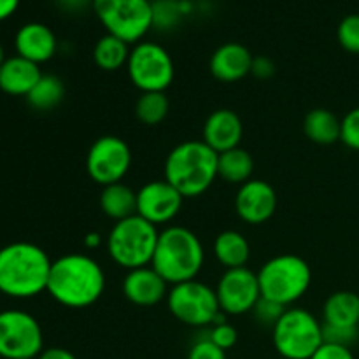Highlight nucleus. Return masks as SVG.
<instances>
[{
	"mask_svg": "<svg viewBox=\"0 0 359 359\" xmlns=\"http://www.w3.org/2000/svg\"><path fill=\"white\" fill-rule=\"evenodd\" d=\"M105 291V272L100 263L83 252L56 258L51 265L46 293L67 309H86Z\"/></svg>",
	"mask_w": 359,
	"mask_h": 359,
	"instance_id": "nucleus-1",
	"label": "nucleus"
},
{
	"mask_svg": "<svg viewBox=\"0 0 359 359\" xmlns=\"http://www.w3.org/2000/svg\"><path fill=\"white\" fill-rule=\"evenodd\" d=\"M51 258L32 242H13L0 248V293L14 300L35 298L48 290Z\"/></svg>",
	"mask_w": 359,
	"mask_h": 359,
	"instance_id": "nucleus-2",
	"label": "nucleus"
},
{
	"mask_svg": "<svg viewBox=\"0 0 359 359\" xmlns=\"http://www.w3.org/2000/svg\"><path fill=\"white\" fill-rule=\"evenodd\" d=\"M203 263L205 249L195 231L177 224L160 231L151 266L168 286L196 279Z\"/></svg>",
	"mask_w": 359,
	"mask_h": 359,
	"instance_id": "nucleus-3",
	"label": "nucleus"
},
{
	"mask_svg": "<svg viewBox=\"0 0 359 359\" xmlns=\"http://www.w3.org/2000/svg\"><path fill=\"white\" fill-rule=\"evenodd\" d=\"M163 172L165 181L184 198H195L217 179V153L203 140H186L168 153Z\"/></svg>",
	"mask_w": 359,
	"mask_h": 359,
	"instance_id": "nucleus-4",
	"label": "nucleus"
},
{
	"mask_svg": "<svg viewBox=\"0 0 359 359\" xmlns=\"http://www.w3.org/2000/svg\"><path fill=\"white\" fill-rule=\"evenodd\" d=\"M158 237H160L158 226L135 214L114 223L105 237V248L109 258L128 272L151 265L156 251Z\"/></svg>",
	"mask_w": 359,
	"mask_h": 359,
	"instance_id": "nucleus-5",
	"label": "nucleus"
},
{
	"mask_svg": "<svg viewBox=\"0 0 359 359\" xmlns=\"http://www.w3.org/2000/svg\"><path fill=\"white\" fill-rule=\"evenodd\" d=\"M258 280L263 298L290 307L309 291L312 284V270L300 256L279 255L263 263Z\"/></svg>",
	"mask_w": 359,
	"mask_h": 359,
	"instance_id": "nucleus-6",
	"label": "nucleus"
},
{
	"mask_svg": "<svg viewBox=\"0 0 359 359\" xmlns=\"http://www.w3.org/2000/svg\"><path fill=\"white\" fill-rule=\"evenodd\" d=\"M272 342L284 359H311L325 344L323 323L307 309H286L272 328Z\"/></svg>",
	"mask_w": 359,
	"mask_h": 359,
	"instance_id": "nucleus-7",
	"label": "nucleus"
},
{
	"mask_svg": "<svg viewBox=\"0 0 359 359\" xmlns=\"http://www.w3.org/2000/svg\"><path fill=\"white\" fill-rule=\"evenodd\" d=\"M167 307L179 323L191 328H207L226 321L216 290L200 280H186L168 290Z\"/></svg>",
	"mask_w": 359,
	"mask_h": 359,
	"instance_id": "nucleus-8",
	"label": "nucleus"
},
{
	"mask_svg": "<svg viewBox=\"0 0 359 359\" xmlns=\"http://www.w3.org/2000/svg\"><path fill=\"white\" fill-rule=\"evenodd\" d=\"M91 9L105 32L133 46L153 28L151 0H93Z\"/></svg>",
	"mask_w": 359,
	"mask_h": 359,
	"instance_id": "nucleus-9",
	"label": "nucleus"
},
{
	"mask_svg": "<svg viewBox=\"0 0 359 359\" xmlns=\"http://www.w3.org/2000/svg\"><path fill=\"white\" fill-rule=\"evenodd\" d=\"M126 72L130 83L140 90V93L167 91L174 83L175 65L163 46L153 41H140L133 44L130 51Z\"/></svg>",
	"mask_w": 359,
	"mask_h": 359,
	"instance_id": "nucleus-10",
	"label": "nucleus"
},
{
	"mask_svg": "<svg viewBox=\"0 0 359 359\" xmlns=\"http://www.w3.org/2000/svg\"><path fill=\"white\" fill-rule=\"evenodd\" d=\"M44 351L41 323L27 311L0 312V356L4 359H35Z\"/></svg>",
	"mask_w": 359,
	"mask_h": 359,
	"instance_id": "nucleus-11",
	"label": "nucleus"
},
{
	"mask_svg": "<svg viewBox=\"0 0 359 359\" xmlns=\"http://www.w3.org/2000/svg\"><path fill=\"white\" fill-rule=\"evenodd\" d=\"M132 167V149L118 135L98 137L86 154V172L102 188L123 182Z\"/></svg>",
	"mask_w": 359,
	"mask_h": 359,
	"instance_id": "nucleus-12",
	"label": "nucleus"
},
{
	"mask_svg": "<svg viewBox=\"0 0 359 359\" xmlns=\"http://www.w3.org/2000/svg\"><path fill=\"white\" fill-rule=\"evenodd\" d=\"M221 312L226 316H242L252 312L262 298L258 273L248 266L226 270L216 286Z\"/></svg>",
	"mask_w": 359,
	"mask_h": 359,
	"instance_id": "nucleus-13",
	"label": "nucleus"
},
{
	"mask_svg": "<svg viewBox=\"0 0 359 359\" xmlns=\"http://www.w3.org/2000/svg\"><path fill=\"white\" fill-rule=\"evenodd\" d=\"M184 196L165 179L149 181L137 191V216L161 226L179 216Z\"/></svg>",
	"mask_w": 359,
	"mask_h": 359,
	"instance_id": "nucleus-14",
	"label": "nucleus"
},
{
	"mask_svg": "<svg viewBox=\"0 0 359 359\" xmlns=\"http://www.w3.org/2000/svg\"><path fill=\"white\" fill-rule=\"evenodd\" d=\"M277 210V193L270 182L251 179L238 186L235 195V212L244 223L258 226L266 223Z\"/></svg>",
	"mask_w": 359,
	"mask_h": 359,
	"instance_id": "nucleus-15",
	"label": "nucleus"
},
{
	"mask_svg": "<svg viewBox=\"0 0 359 359\" xmlns=\"http://www.w3.org/2000/svg\"><path fill=\"white\" fill-rule=\"evenodd\" d=\"M123 294L137 307H154L168 294V284L153 266L128 270L123 279Z\"/></svg>",
	"mask_w": 359,
	"mask_h": 359,
	"instance_id": "nucleus-16",
	"label": "nucleus"
},
{
	"mask_svg": "<svg viewBox=\"0 0 359 359\" xmlns=\"http://www.w3.org/2000/svg\"><path fill=\"white\" fill-rule=\"evenodd\" d=\"M244 137L241 116L231 109H216L207 116L202 128V140L217 154L238 147Z\"/></svg>",
	"mask_w": 359,
	"mask_h": 359,
	"instance_id": "nucleus-17",
	"label": "nucleus"
},
{
	"mask_svg": "<svg viewBox=\"0 0 359 359\" xmlns=\"http://www.w3.org/2000/svg\"><path fill=\"white\" fill-rule=\"evenodd\" d=\"M14 49L21 58L42 65L55 58L58 51V39L48 25L30 21L20 27L14 35Z\"/></svg>",
	"mask_w": 359,
	"mask_h": 359,
	"instance_id": "nucleus-18",
	"label": "nucleus"
},
{
	"mask_svg": "<svg viewBox=\"0 0 359 359\" xmlns=\"http://www.w3.org/2000/svg\"><path fill=\"white\" fill-rule=\"evenodd\" d=\"M252 60L249 48L241 42H224L212 53L209 62L210 74L221 83H237L251 74Z\"/></svg>",
	"mask_w": 359,
	"mask_h": 359,
	"instance_id": "nucleus-19",
	"label": "nucleus"
},
{
	"mask_svg": "<svg viewBox=\"0 0 359 359\" xmlns=\"http://www.w3.org/2000/svg\"><path fill=\"white\" fill-rule=\"evenodd\" d=\"M42 77L41 65L14 55L0 65V90L11 97H27Z\"/></svg>",
	"mask_w": 359,
	"mask_h": 359,
	"instance_id": "nucleus-20",
	"label": "nucleus"
},
{
	"mask_svg": "<svg viewBox=\"0 0 359 359\" xmlns=\"http://www.w3.org/2000/svg\"><path fill=\"white\" fill-rule=\"evenodd\" d=\"M217 263L226 270L248 266L251 258V245L248 238L237 230H224L216 237L212 245Z\"/></svg>",
	"mask_w": 359,
	"mask_h": 359,
	"instance_id": "nucleus-21",
	"label": "nucleus"
},
{
	"mask_svg": "<svg viewBox=\"0 0 359 359\" xmlns=\"http://www.w3.org/2000/svg\"><path fill=\"white\" fill-rule=\"evenodd\" d=\"M323 325L359 328V294L353 291L330 294L323 307Z\"/></svg>",
	"mask_w": 359,
	"mask_h": 359,
	"instance_id": "nucleus-22",
	"label": "nucleus"
},
{
	"mask_svg": "<svg viewBox=\"0 0 359 359\" xmlns=\"http://www.w3.org/2000/svg\"><path fill=\"white\" fill-rule=\"evenodd\" d=\"M100 209L109 219L123 221L137 214V191L125 182H116L102 188Z\"/></svg>",
	"mask_w": 359,
	"mask_h": 359,
	"instance_id": "nucleus-23",
	"label": "nucleus"
},
{
	"mask_svg": "<svg viewBox=\"0 0 359 359\" xmlns=\"http://www.w3.org/2000/svg\"><path fill=\"white\" fill-rule=\"evenodd\" d=\"M304 132L314 144L332 146L340 140L342 119H339V116L328 109H312L304 119Z\"/></svg>",
	"mask_w": 359,
	"mask_h": 359,
	"instance_id": "nucleus-24",
	"label": "nucleus"
},
{
	"mask_svg": "<svg viewBox=\"0 0 359 359\" xmlns=\"http://www.w3.org/2000/svg\"><path fill=\"white\" fill-rule=\"evenodd\" d=\"M252 172H255V160L244 147L238 146L217 154V177L228 184L242 186L244 182L251 181Z\"/></svg>",
	"mask_w": 359,
	"mask_h": 359,
	"instance_id": "nucleus-25",
	"label": "nucleus"
},
{
	"mask_svg": "<svg viewBox=\"0 0 359 359\" xmlns=\"http://www.w3.org/2000/svg\"><path fill=\"white\" fill-rule=\"evenodd\" d=\"M130 44L111 34L102 35L93 48V62L104 72H116L126 67L130 58Z\"/></svg>",
	"mask_w": 359,
	"mask_h": 359,
	"instance_id": "nucleus-26",
	"label": "nucleus"
},
{
	"mask_svg": "<svg viewBox=\"0 0 359 359\" xmlns=\"http://www.w3.org/2000/svg\"><path fill=\"white\" fill-rule=\"evenodd\" d=\"M63 97H65L63 81L53 74H42L34 90L27 95V100L30 107L37 109V111H53L62 104Z\"/></svg>",
	"mask_w": 359,
	"mask_h": 359,
	"instance_id": "nucleus-27",
	"label": "nucleus"
},
{
	"mask_svg": "<svg viewBox=\"0 0 359 359\" xmlns=\"http://www.w3.org/2000/svg\"><path fill=\"white\" fill-rule=\"evenodd\" d=\"M170 111V100L165 91H147L140 93L135 102V116L142 125L158 126L167 119Z\"/></svg>",
	"mask_w": 359,
	"mask_h": 359,
	"instance_id": "nucleus-28",
	"label": "nucleus"
},
{
	"mask_svg": "<svg viewBox=\"0 0 359 359\" xmlns=\"http://www.w3.org/2000/svg\"><path fill=\"white\" fill-rule=\"evenodd\" d=\"M189 13V4L184 0L153 2V28L161 32L172 30Z\"/></svg>",
	"mask_w": 359,
	"mask_h": 359,
	"instance_id": "nucleus-29",
	"label": "nucleus"
},
{
	"mask_svg": "<svg viewBox=\"0 0 359 359\" xmlns=\"http://www.w3.org/2000/svg\"><path fill=\"white\" fill-rule=\"evenodd\" d=\"M339 44L351 55H359V14H347L337 28Z\"/></svg>",
	"mask_w": 359,
	"mask_h": 359,
	"instance_id": "nucleus-30",
	"label": "nucleus"
},
{
	"mask_svg": "<svg viewBox=\"0 0 359 359\" xmlns=\"http://www.w3.org/2000/svg\"><path fill=\"white\" fill-rule=\"evenodd\" d=\"M284 312H286V307H283V305L277 304V302H272L269 300V298L263 297L259 298L256 307L252 309V314H255L256 321L263 326H270V328L276 326V323L279 321L280 316H283Z\"/></svg>",
	"mask_w": 359,
	"mask_h": 359,
	"instance_id": "nucleus-31",
	"label": "nucleus"
},
{
	"mask_svg": "<svg viewBox=\"0 0 359 359\" xmlns=\"http://www.w3.org/2000/svg\"><path fill=\"white\" fill-rule=\"evenodd\" d=\"M323 339L328 344L342 347H353L359 340V328H346V326L323 325Z\"/></svg>",
	"mask_w": 359,
	"mask_h": 359,
	"instance_id": "nucleus-32",
	"label": "nucleus"
},
{
	"mask_svg": "<svg viewBox=\"0 0 359 359\" xmlns=\"http://www.w3.org/2000/svg\"><path fill=\"white\" fill-rule=\"evenodd\" d=\"M209 337L214 344H216L219 349L223 351H230L231 347L237 344L238 340V332L231 323L223 321V323H217V325L210 326L209 330Z\"/></svg>",
	"mask_w": 359,
	"mask_h": 359,
	"instance_id": "nucleus-33",
	"label": "nucleus"
},
{
	"mask_svg": "<svg viewBox=\"0 0 359 359\" xmlns=\"http://www.w3.org/2000/svg\"><path fill=\"white\" fill-rule=\"evenodd\" d=\"M340 140H342L349 149L359 151V107L349 111L342 118Z\"/></svg>",
	"mask_w": 359,
	"mask_h": 359,
	"instance_id": "nucleus-34",
	"label": "nucleus"
},
{
	"mask_svg": "<svg viewBox=\"0 0 359 359\" xmlns=\"http://www.w3.org/2000/svg\"><path fill=\"white\" fill-rule=\"evenodd\" d=\"M188 359H226V351L219 349L209 337H203L189 347Z\"/></svg>",
	"mask_w": 359,
	"mask_h": 359,
	"instance_id": "nucleus-35",
	"label": "nucleus"
},
{
	"mask_svg": "<svg viewBox=\"0 0 359 359\" xmlns=\"http://www.w3.org/2000/svg\"><path fill=\"white\" fill-rule=\"evenodd\" d=\"M311 359H354V354L349 347L325 342Z\"/></svg>",
	"mask_w": 359,
	"mask_h": 359,
	"instance_id": "nucleus-36",
	"label": "nucleus"
},
{
	"mask_svg": "<svg viewBox=\"0 0 359 359\" xmlns=\"http://www.w3.org/2000/svg\"><path fill=\"white\" fill-rule=\"evenodd\" d=\"M251 74L256 79L266 81L276 74V63L269 58V56H255L251 67Z\"/></svg>",
	"mask_w": 359,
	"mask_h": 359,
	"instance_id": "nucleus-37",
	"label": "nucleus"
},
{
	"mask_svg": "<svg viewBox=\"0 0 359 359\" xmlns=\"http://www.w3.org/2000/svg\"><path fill=\"white\" fill-rule=\"evenodd\" d=\"M58 4L67 13H81L88 7H93V0H58Z\"/></svg>",
	"mask_w": 359,
	"mask_h": 359,
	"instance_id": "nucleus-38",
	"label": "nucleus"
},
{
	"mask_svg": "<svg viewBox=\"0 0 359 359\" xmlns=\"http://www.w3.org/2000/svg\"><path fill=\"white\" fill-rule=\"evenodd\" d=\"M35 359H77L70 353L69 349H63V347H48V349L42 351Z\"/></svg>",
	"mask_w": 359,
	"mask_h": 359,
	"instance_id": "nucleus-39",
	"label": "nucleus"
},
{
	"mask_svg": "<svg viewBox=\"0 0 359 359\" xmlns=\"http://www.w3.org/2000/svg\"><path fill=\"white\" fill-rule=\"evenodd\" d=\"M21 0H0V21H6L13 16L20 7Z\"/></svg>",
	"mask_w": 359,
	"mask_h": 359,
	"instance_id": "nucleus-40",
	"label": "nucleus"
},
{
	"mask_svg": "<svg viewBox=\"0 0 359 359\" xmlns=\"http://www.w3.org/2000/svg\"><path fill=\"white\" fill-rule=\"evenodd\" d=\"M102 242H104V238H102L100 233H97V231H90V233L84 237V248L97 249L98 245H102Z\"/></svg>",
	"mask_w": 359,
	"mask_h": 359,
	"instance_id": "nucleus-41",
	"label": "nucleus"
},
{
	"mask_svg": "<svg viewBox=\"0 0 359 359\" xmlns=\"http://www.w3.org/2000/svg\"><path fill=\"white\" fill-rule=\"evenodd\" d=\"M4 60H6V53H4V46L2 42H0V65L4 63Z\"/></svg>",
	"mask_w": 359,
	"mask_h": 359,
	"instance_id": "nucleus-42",
	"label": "nucleus"
},
{
	"mask_svg": "<svg viewBox=\"0 0 359 359\" xmlns=\"http://www.w3.org/2000/svg\"><path fill=\"white\" fill-rule=\"evenodd\" d=\"M151 2H167V0H151Z\"/></svg>",
	"mask_w": 359,
	"mask_h": 359,
	"instance_id": "nucleus-43",
	"label": "nucleus"
},
{
	"mask_svg": "<svg viewBox=\"0 0 359 359\" xmlns=\"http://www.w3.org/2000/svg\"><path fill=\"white\" fill-rule=\"evenodd\" d=\"M0 359H4V358H2V356H0Z\"/></svg>",
	"mask_w": 359,
	"mask_h": 359,
	"instance_id": "nucleus-44",
	"label": "nucleus"
}]
</instances>
